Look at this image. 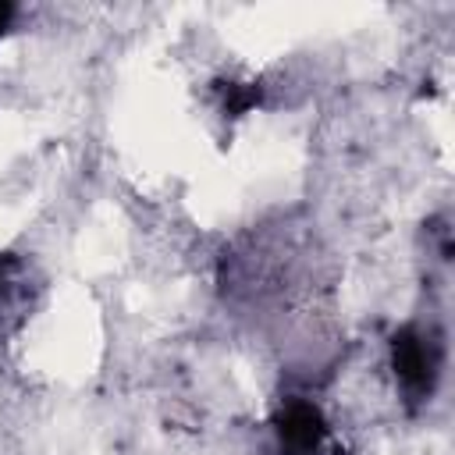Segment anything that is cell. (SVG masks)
<instances>
[{
	"instance_id": "1",
	"label": "cell",
	"mask_w": 455,
	"mask_h": 455,
	"mask_svg": "<svg viewBox=\"0 0 455 455\" xmlns=\"http://www.w3.org/2000/svg\"><path fill=\"white\" fill-rule=\"evenodd\" d=\"M36 277L21 256L0 259V334H11L36 302Z\"/></svg>"
},
{
	"instance_id": "2",
	"label": "cell",
	"mask_w": 455,
	"mask_h": 455,
	"mask_svg": "<svg viewBox=\"0 0 455 455\" xmlns=\"http://www.w3.org/2000/svg\"><path fill=\"white\" fill-rule=\"evenodd\" d=\"M277 437H281L284 455H316L323 437H327V423H323L316 405L288 402L281 419H277Z\"/></svg>"
},
{
	"instance_id": "3",
	"label": "cell",
	"mask_w": 455,
	"mask_h": 455,
	"mask_svg": "<svg viewBox=\"0 0 455 455\" xmlns=\"http://www.w3.org/2000/svg\"><path fill=\"white\" fill-rule=\"evenodd\" d=\"M434 348H430V338H423L416 327L402 331L395 338V373L402 380V387L419 398L423 391H430V380H434Z\"/></svg>"
},
{
	"instance_id": "4",
	"label": "cell",
	"mask_w": 455,
	"mask_h": 455,
	"mask_svg": "<svg viewBox=\"0 0 455 455\" xmlns=\"http://www.w3.org/2000/svg\"><path fill=\"white\" fill-rule=\"evenodd\" d=\"M11 14H14V7H11V4H0V32L7 28V21H11Z\"/></svg>"
}]
</instances>
